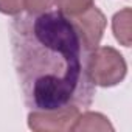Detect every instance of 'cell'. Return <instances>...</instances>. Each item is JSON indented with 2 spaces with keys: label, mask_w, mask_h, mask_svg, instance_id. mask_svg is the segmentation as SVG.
<instances>
[{
  "label": "cell",
  "mask_w": 132,
  "mask_h": 132,
  "mask_svg": "<svg viewBox=\"0 0 132 132\" xmlns=\"http://www.w3.org/2000/svg\"><path fill=\"white\" fill-rule=\"evenodd\" d=\"M16 75L30 110L89 107L95 86L72 22L59 11L17 16L11 23Z\"/></svg>",
  "instance_id": "obj_1"
},
{
  "label": "cell",
  "mask_w": 132,
  "mask_h": 132,
  "mask_svg": "<svg viewBox=\"0 0 132 132\" xmlns=\"http://www.w3.org/2000/svg\"><path fill=\"white\" fill-rule=\"evenodd\" d=\"M86 70L93 86L113 87L126 78L127 64L113 47H96L87 54Z\"/></svg>",
  "instance_id": "obj_2"
},
{
  "label": "cell",
  "mask_w": 132,
  "mask_h": 132,
  "mask_svg": "<svg viewBox=\"0 0 132 132\" xmlns=\"http://www.w3.org/2000/svg\"><path fill=\"white\" fill-rule=\"evenodd\" d=\"M69 19H70L84 50L87 53L95 50L100 45L104 30H106V25H107L106 16L103 14V11L96 6H90L79 16L69 17Z\"/></svg>",
  "instance_id": "obj_3"
},
{
  "label": "cell",
  "mask_w": 132,
  "mask_h": 132,
  "mask_svg": "<svg viewBox=\"0 0 132 132\" xmlns=\"http://www.w3.org/2000/svg\"><path fill=\"white\" fill-rule=\"evenodd\" d=\"M79 107H64L54 110H31L28 113V127L34 132H64L72 130Z\"/></svg>",
  "instance_id": "obj_4"
},
{
  "label": "cell",
  "mask_w": 132,
  "mask_h": 132,
  "mask_svg": "<svg viewBox=\"0 0 132 132\" xmlns=\"http://www.w3.org/2000/svg\"><path fill=\"white\" fill-rule=\"evenodd\" d=\"M72 130H101V132H113V126L109 118L100 112H84L79 113L75 120Z\"/></svg>",
  "instance_id": "obj_5"
},
{
  "label": "cell",
  "mask_w": 132,
  "mask_h": 132,
  "mask_svg": "<svg viewBox=\"0 0 132 132\" xmlns=\"http://www.w3.org/2000/svg\"><path fill=\"white\" fill-rule=\"evenodd\" d=\"M130 17H132L130 8H124L115 13L112 17L113 36L124 47H130Z\"/></svg>",
  "instance_id": "obj_6"
},
{
  "label": "cell",
  "mask_w": 132,
  "mask_h": 132,
  "mask_svg": "<svg viewBox=\"0 0 132 132\" xmlns=\"http://www.w3.org/2000/svg\"><path fill=\"white\" fill-rule=\"evenodd\" d=\"M54 5L65 17H75L93 6V0H54Z\"/></svg>",
  "instance_id": "obj_7"
},
{
  "label": "cell",
  "mask_w": 132,
  "mask_h": 132,
  "mask_svg": "<svg viewBox=\"0 0 132 132\" xmlns=\"http://www.w3.org/2000/svg\"><path fill=\"white\" fill-rule=\"evenodd\" d=\"M54 0H23V10L28 11L31 16H39L51 10Z\"/></svg>",
  "instance_id": "obj_8"
},
{
  "label": "cell",
  "mask_w": 132,
  "mask_h": 132,
  "mask_svg": "<svg viewBox=\"0 0 132 132\" xmlns=\"http://www.w3.org/2000/svg\"><path fill=\"white\" fill-rule=\"evenodd\" d=\"M23 10V0H0V13L6 16H19Z\"/></svg>",
  "instance_id": "obj_9"
}]
</instances>
